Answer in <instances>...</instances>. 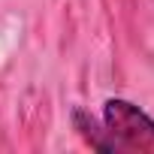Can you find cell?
Wrapping results in <instances>:
<instances>
[{"instance_id":"7a4b0ae2","label":"cell","mask_w":154,"mask_h":154,"mask_svg":"<svg viewBox=\"0 0 154 154\" xmlns=\"http://www.w3.org/2000/svg\"><path fill=\"white\" fill-rule=\"evenodd\" d=\"M72 124H75V130L85 136V142H91V148H97V151H112V142H109L106 127H100L88 112L75 109V112H72Z\"/></svg>"},{"instance_id":"6da1fadb","label":"cell","mask_w":154,"mask_h":154,"mask_svg":"<svg viewBox=\"0 0 154 154\" xmlns=\"http://www.w3.org/2000/svg\"><path fill=\"white\" fill-rule=\"evenodd\" d=\"M103 127L112 151H145L154 154V121L130 100L109 97L103 103Z\"/></svg>"}]
</instances>
